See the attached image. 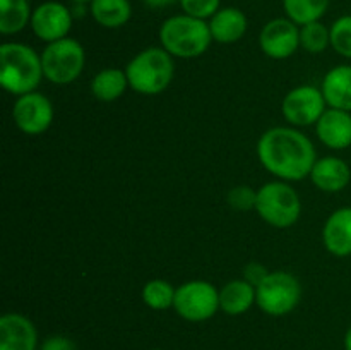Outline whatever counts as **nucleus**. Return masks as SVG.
Segmentation results:
<instances>
[{"mask_svg": "<svg viewBox=\"0 0 351 350\" xmlns=\"http://www.w3.org/2000/svg\"><path fill=\"white\" fill-rule=\"evenodd\" d=\"M88 5V12L95 23L106 30L125 26L132 17L130 0H91Z\"/></svg>", "mask_w": 351, "mask_h": 350, "instance_id": "aec40b11", "label": "nucleus"}, {"mask_svg": "<svg viewBox=\"0 0 351 350\" xmlns=\"http://www.w3.org/2000/svg\"><path fill=\"white\" fill-rule=\"evenodd\" d=\"M41 64L45 79L51 84H71L84 71L86 50L74 38H62L45 47L41 51Z\"/></svg>", "mask_w": 351, "mask_h": 350, "instance_id": "0eeeda50", "label": "nucleus"}, {"mask_svg": "<svg viewBox=\"0 0 351 350\" xmlns=\"http://www.w3.org/2000/svg\"><path fill=\"white\" fill-rule=\"evenodd\" d=\"M343 345H345V350H351V325L348 326L345 333V338H343Z\"/></svg>", "mask_w": 351, "mask_h": 350, "instance_id": "2f4dec72", "label": "nucleus"}, {"mask_svg": "<svg viewBox=\"0 0 351 350\" xmlns=\"http://www.w3.org/2000/svg\"><path fill=\"white\" fill-rule=\"evenodd\" d=\"M149 9H165V7H171L178 3L180 0H143Z\"/></svg>", "mask_w": 351, "mask_h": 350, "instance_id": "7c9ffc66", "label": "nucleus"}, {"mask_svg": "<svg viewBox=\"0 0 351 350\" xmlns=\"http://www.w3.org/2000/svg\"><path fill=\"white\" fill-rule=\"evenodd\" d=\"M261 165L278 180L298 182L311 175L317 151L311 137L291 126L271 127L257 141Z\"/></svg>", "mask_w": 351, "mask_h": 350, "instance_id": "f257e3e1", "label": "nucleus"}, {"mask_svg": "<svg viewBox=\"0 0 351 350\" xmlns=\"http://www.w3.org/2000/svg\"><path fill=\"white\" fill-rule=\"evenodd\" d=\"M329 30H331L332 50L351 60V14L338 17Z\"/></svg>", "mask_w": 351, "mask_h": 350, "instance_id": "a878e982", "label": "nucleus"}, {"mask_svg": "<svg viewBox=\"0 0 351 350\" xmlns=\"http://www.w3.org/2000/svg\"><path fill=\"white\" fill-rule=\"evenodd\" d=\"M55 110L50 98L41 93L33 91L17 96L12 108V120L17 129L26 136L45 134L53 124Z\"/></svg>", "mask_w": 351, "mask_h": 350, "instance_id": "9d476101", "label": "nucleus"}, {"mask_svg": "<svg viewBox=\"0 0 351 350\" xmlns=\"http://www.w3.org/2000/svg\"><path fill=\"white\" fill-rule=\"evenodd\" d=\"M45 79L41 55L29 45L7 41L0 47V84L14 96L36 91Z\"/></svg>", "mask_w": 351, "mask_h": 350, "instance_id": "f03ea898", "label": "nucleus"}, {"mask_svg": "<svg viewBox=\"0 0 351 350\" xmlns=\"http://www.w3.org/2000/svg\"><path fill=\"white\" fill-rule=\"evenodd\" d=\"M38 350H77L74 340L64 335H51L41 342L40 349Z\"/></svg>", "mask_w": 351, "mask_h": 350, "instance_id": "c85d7f7f", "label": "nucleus"}, {"mask_svg": "<svg viewBox=\"0 0 351 350\" xmlns=\"http://www.w3.org/2000/svg\"><path fill=\"white\" fill-rule=\"evenodd\" d=\"M302 301L300 280L290 271H269L256 285V305L267 316L281 318L297 309Z\"/></svg>", "mask_w": 351, "mask_h": 350, "instance_id": "423d86ee", "label": "nucleus"}, {"mask_svg": "<svg viewBox=\"0 0 351 350\" xmlns=\"http://www.w3.org/2000/svg\"><path fill=\"white\" fill-rule=\"evenodd\" d=\"M322 244L332 256H351V206H343L329 215L322 226Z\"/></svg>", "mask_w": 351, "mask_h": 350, "instance_id": "dca6fc26", "label": "nucleus"}, {"mask_svg": "<svg viewBox=\"0 0 351 350\" xmlns=\"http://www.w3.org/2000/svg\"><path fill=\"white\" fill-rule=\"evenodd\" d=\"M226 201L237 211H250V209H256L257 191L250 185H237L228 191Z\"/></svg>", "mask_w": 351, "mask_h": 350, "instance_id": "bb28decb", "label": "nucleus"}, {"mask_svg": "<svg viewBox=\"0 0 351 350\" xmlns=\"http://www.w3.org/2000/svg\"><path fill=\"white\" fill-rule=\"evenodd\" d=\"M256 211L274 229H290L300 220L302 199L290 182L271 180L257 189Z\"/></svg>", "mask_w": 351, "mask_h": 350, "instance_id": "39448f33", "label": "nucleus"}, {"mask_svg": "<svg viewBox=\"0 0 351 350\" xmlns=\"http://www.w3.org/2000/svg\"><path fill=\"white\" fill-rule=\"evenodd\" d=\"M315 134L329 150H346L351 146V113L328 106L315 124Z\"/></svg>", "mask_w": 351, "mask_h": 350, "instance_id": "4468645a", "label": "nucleus"}, {"mask_svg": "<svg viewBox=\"0 0 351 350\" xmlns=\"http://www.w3.org/2000/svg\"><path fill=\"white\" fill-rule=\"evenodd\" d=\"M173 309L185 321H208L219 311V290L211 281H185L178 285Z\"/></svg>", "mask_w": 351, "mask_h": 350, "instance_id": "6e6552de", "label": "nucleus"}, {"mask_svg": "<svg viewBox=\"0 0 351 350\" xmlns=\"http://www.w3.org/2000/svg\"><path fill=\"white\" fill-rule=\"evenodd\" d=\"M321 91L328 106L351 113V65L332 67L322 79Z\"/></svg>", "mask_w": 351, "mask_h": 350, "instance_id": "a211bd4d", "label": "nucleus"}, {"mask_svg": "<svg viewBox=\"0 0 351 350\" xmlns=\"http://www.w3.org/2000/svg\"><path fill=\"white\" fill-rule=\"evenodd\" d=\"M129 86V79H127L125 69L119 67H108L99 71L95 78L91 79V89L93 96L99 102H115V100L122 98L125 95Z\"/></svg>", "mask_w": 351, "mask_h": 350, "instance_id": "412c9836", "label": "nucleus"}, {"mask_svg": "<svg viewBox=\"0 0 351 350\" xmlns=\"http://www.w3.org/2000/svg\"><path fill=\"white\" fill-rule=\"evenodd\" d=\"M267 273H269V271L259 263H249L243 268V278H245L247 281H250L252 285H257L259 281H263V278L266 277Z\"/></svg>", "mask_w": 351, "mask_h": 350, "instance_id": "c756f323", "label": "nucleus"}, {"mask_svg": "<svg viewBox=\"0 0 351 350\" xmlns=\"http://www.w3.org/2000/svg\"><path fill=\"white\" fill-rule=\"evenodd\" d=\"M175 294H177V288L170 281L154 278V280L144 283L141 297H143L144 304L153 311H165V309L173 307Z\"/></svg>", "mask_w": 351, "mask_h": 350, "instance_id": "b1692460", "label": "nucleus"}, {"mask_svg": "<svg viewBox=\"0 0 351 350\" xmlns=\"http://www.w3.org/2000/svg\"><path fill=\"white\" fill-rule=\"evenodd\" d=\"M308 178L319 191L335 194V192L345 191L350 185L351 168L343 158L322 156L317 158Z\"/></svg>", "mask_w": 351, "mask_h": 350, "instance_id": "2eb2a0df", "label": "nucleus"}, {"mask_svg": "<svg viewBox=\"0 0 351 350\" xmlns=\"http://www.w3.org/2000/svg\"><path fill=\"white\" fill-rule=\"evenodd\" d=\"M160 45L173 58H197L209 50L213 43L208 21L177 14L163 21L158 31Z\"/></svg>", "mask_w": 351, "mask_h": 350, "instance_id": "7ed1b4c3", "label": "nucleus"}, {"mask_svg": "<svg viewBox=\"0 0 351 350\" xmlns=\"http://www.w3.org/2000/svg\"><path fill=\"white\" fill-rule=\"evenodd\" d=\"M331 47V30L322 21L300 26V48L307 54L317 55Z\"/></svg>", "mask_w": 351, "mask_h": 350, "instance_id": "393cba45", "label": "nucleus"}, {"mask_svg": "<svg viewBox=\"0 0 351 350\" xmlns=\"http://www.w3.org/2000/svg\"><path fill=\"white\" fill-rule=\"evenodd\" d=\"M130 89L144 96L161 95L175 75L173 57L163 47L144 48L125 65Z\"/></svg>", "mask_w": 351, "mask_h": 350, "instance_id": "20e7f679", "label": "nucleus"}, {"mask_svg": "<svg viewBox=\"0 0 351 350\" xmlns=\"http://www.w3.org/2000/svg\"><path fill=\"white\" fill-rule=\"evenodd\" d=\"M213 41L221 45H232L242 40L249 30V19L245 12L237 7H221L208 21Z\"/></svg>", "mask_w": 351, "mask_h": 350, "instance_id": "f3484780", "label": "nucleus"}, {"mask_svg": "<svg viewBox=\"0 0 351 350\" xmlns=\"http://www.w3.org/2000/svg\"><path fill=\"white\" fill-rule=\"evenodd\" d=\"M69 2H72V3H89L91 0H69Z\"/></svg>", "mask_w": 351, "mask_h": 350, "instance_id": "473e14b6", "label": "nucleus"}, {"mask_svg": "<svg viewBox=\"0 0 351 350\" xmlns=\"http://www.w3.org/2000/svg\"><path fill=\"white\" fill-rule=\"evenodd\" d=\"M259 47L273 60L290 58L300 48V26L288 17H274L261 30Z\"/></svg>", "mask_w": 351, "mask_h": 350, "instance_id": "f8f14e48", "label": "nucleus"}, {"mask_svg": "<svg viewBox=\"0 0 351 350\" xmlns=\"http://www.w3.org/2000/svg\"><path fill=\"white\" fill-rule=\"evenodd\" d=\"M72 23H74L72 9L57 0H47L33 9L29 26L34 36L48 45L67 38L72 30Z\"/></svg>", "mask_w": 351, "mask_h": 350, "instance_id": "9b49d317", "label": "nucleus"}, {"mask_svg": "<svg viewBox=\"0 0 351 350\" xmlns=\"http://www.w3.org/2000/svg\"><path fill=\"white\" fill-rule=\"evenodd\" d=\"M331 0H283V10L288 19L298 26L321 21L329 10Z\"/></svg>", "mask_w": 351, "mask_h": 350, "instance_id": "5701e85b", "label": "nucleus"}, {"mask_svg": "<svg viewBox=\"0 0 351 350\" xmlns=\"http://www.w3.org/2000/svg\"><path fill=\"white\" fill-rule=\"evenodd\" d=\"M29 0H0V33L17 34L31 24Z\"/></svg>", "mask_w": 351, "mask_h": 350, "instance_id": "4be33fe9", "label": "nucleus"}, {"mask_svg": "<svg viewBox=\"0 0 351 350\" xmlns=\"http://www.w3.org/2000/svg\"><path fill=\"white\" fill-rule=\"evenodd\" d=\"M256 304V285L245 278L230 280L219 288V311L228 316H242Z\"/></svg>", "mask_w": 351, "mask_h": 350, "instance_id": "6ab92c4d", "label": "nucleus"}, {"mask_svg": "<svg viewBox=\"0 0 351 350\" xmlns=\"http://www.w3.org/2000/svg\"><path fill=\"white\" fill-rule=\"evenodd\" d=\"M178 3L184 14L202 21H209L221 9V0H180Z\"/></svg>", "mask_w": 351, "mask_h": 350, "instance_id": "cd10ccee", "label": "nucleus"}, {"mask_svg": "<svg viewBox=\"0 0 351 350\" xmlns=\"http://www.w3.org/2000/svg\"><path fill=\"white\" fill-rule=\"evenodd\" d=\"M328 110L321 88L312 84H302L290 89L281 102V113L291 127L315 126L322 113Z\"/></svg>", "mask_w": 351, "mask_h": 350, "instance_id": "1a4fd4ad", "label": "nucleus"}, {"mask_svg": "<svg viewBox=\"0 0 351 350\" xmlns=\"http://www.w3.org/2000/svg\"><path fill=\"white\" fill-rule=\"evenodd\" d=\"M153 350H163V349H153Z\"/></svg>", "mask_w": 351, "mask_h": 350, "instance_id": "72a5a7b5", "label": "nucleus"}, {"mask_svg": "<svg viewBox=\"0 0 351 350\" xmlns=\"http://www.w3.org/2000/svg\"><path fill=\"white\" fill-rule=\"evenodd\" d=\"M38 331L27 316L5 312L0 318V350H38Z\"/></svg>", "mask_w": 351, "mask_h": 350, "instance_id": "ddd939ff", "label": "nucleus"}]
</instances>
